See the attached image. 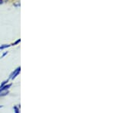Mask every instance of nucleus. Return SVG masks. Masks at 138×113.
I'll return each mask as SVG.
<instances>
[{
	"label": "nucleus",
	"mask_w": 138,
	"mask_h": 113,
	"mask_svg": "<svg viewBox=\"0 0 138 113\" xmlns=\"http://www.w3.org/2000/svg\"><path fill=\"white\" fill-rule=\"evenodd\" d=\"M20 70H21V68L20 67L17 68V69H16V70H15V71H14V72L12 73L11 75H10V77H9V78H10V79H15V77H17V76L19 74Z\"/></svg>",
	"instance_id": "nucleus-1"
},
{
	"label": "nucleus",
	"mask_w": 138,
	"mask_h": 113,
	"mask_svg": "<svg viewBox=\"0 0 138 113\" xmlns=\"http://www.w3.org/2000/svg\"><path fill=\"white\" fill-rule=\"evenodd\" d=\"M12 86V84H9V85H6V86H3L2 87H1L0 88V92H2V91L5 90H8L10 86Z\"/></svg>",
	"instance_id": "nucleus-2"
},
{
	"label": "nucleus",
	"mask_w": 138,
	"mask_h": 113,
	"mask_svg": "<svg viewBox=\"0 0 138 113\" xmlns=\"http://www.w3.org/2000/svg\"><path fill=\"white\" fill-rule=\"evenodd\" d=\"M10 47L9 45H4L0 46V50H3V49L7 48V47Z\"/></svg>",
	"instance_id": "nucleus-3"
},
{
	"label": "nucleus",
	"mask_w": 138,
	"mask_h": 113,
	"mask_svg": "<svg viewBox=\"0 0 138 113\" xmlns=\"http://www.w3.org/2000/svg\"><path fill=\"white\" fill-rule=\"evenodd\" d=\"M14 110H15V112L16 113L19 112V109H18L16 106H14Z\"/></svg>",
	"instance_id": "nucleus-4"
},
{
	"label": "nucleus",
	"mask_w": 138,
	"mask_h": 113,
	"mask_svg": "<svg viewBox=\"0 0 138 113\" xmlns=\"http://www.w3.org/2000/svg\"><path fill=\"white\" fill-rule=\"evenodd\" d=\"M7 82H8V80H6V81H4V82H3V83H2L1 84V86H0V88H1V87H2L3 86H5V83H6Z\"/></svg>",
	"instance_id": "nucleus-5"
},
{
	"label": "nucleus",
	"mask_w": 138,
	"mask_h": 113,
	"mask_svg": "<svg viewBox=\"0 0 138 113\" xmlns=\"http://www.w3.org/2000/svg\"><path fill=\"white\" fill-rule=\"evenodd\" d=\"M19 42H20V39H19V40H18V41H17L14 44V45H17V44H18V43H19Z\"/></svg>",
	"instance_id": "nucleus-6"
},
{
	"label": "nucleus",
	"mask_w": 138,
	"mask_h": 113,
	"mask_svg": "<svg viewBox=\"0 0 138 113\" xmlns=\"http://www.w3.org/2000/svg\"><path fill=\"white\" fill-rule=\"evenodd\" d=\"M6 54H7V53H5V54H3L2 56V57H3V56H5Z\"/></svg>",
	"instance_id": "nucleus-7"
},
{
	"label": "nucleus",
	"mask_w": 138,
	"mask_h": 113,
	"mask_svg": "<svg viewBox=\"0 0 138 113\" xmlns=\"http://www.w3.org/2000/svg\"><path fill=\"white\" fill-rule=\"evenodd\" d=\"M1 3H2V0H0V4H1Z\"/></svg>",
	"instance_id": "nucleus-8"
},
{
	"label": "nucleus",
	"mask_w": 138,
	"mask_h": 113,
	"mask_svg": "<svg viewBox=\"0 0 138 113\" xmlns=\"http://www.w3.org/2000/svg\"><path fill=\"white\" fill-rule=\"evenodd\" d=\"M2 105H0V109H1V108H2Z\"/></svg>",
	"instance_id": "nucleus-9"
}]
</instances>
